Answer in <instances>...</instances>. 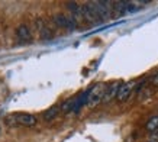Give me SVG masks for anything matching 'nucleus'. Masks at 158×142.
I'll list each match as a JSON object with an SVG mask.
<instances>
[{"label": "nucleus", "mask_w": 158, "mask_h": 142, "mask_svg": "<svg viewBox=\"0 0 158 142\" xmlns=\"http://www.w3.org/2000/svg\"><path fill=\"white\" fill-rule=\"evenodd\" d=\"M52 19L57 26L67 29V31H74V29H77V26H78V22H77L73 16H67V15H64V13L54 15Z\"/></svg>", "instance_id": "obj_3"}, {"label": "nucleus", "mask_w": 158, "mask_h": 142, "mask_svg": "<svg viewBox=\"0 0 158 142\" xmlns=\"http://www.w3.org/2000/svg\"><path fill=\"white\" fill-rule=\"evenodd\" d=\"M105 90H106V86L103 84V83H97V84H94L93 87H90V94H89V102H87V104H89L90 107L97 106V104L103 100Z\"/></svg>", "instance_id": "obj_2"}, {"label": "nucleus", "mask_w": 158, "mask_h": 142, "mask_svg": "<svg viewBox=\"0 0 158 142\" xmlns=\"http://www.w3.org/2000/svg\"><path fill=\"white\" fill-rule=\"evenodd\" d=\"M39 33H41V39H44V41L52 38V32H51L49 28H47L41 20H39Z\"/></svg>", "instance_id": "obj_12"}, {"label": "nucleus", "mask_w": 158, "mask_h": 142, "mask_svg": "<svg viewBox=\"0 0 158 142\" xmlns=\"http://www.w3.org/2000/svg\"><path fill=\"white\" fill-rule=\"evenodd\" d=\"M120 86L122 83L120 81H113L110 86H107L105 90V94H103V100H102V103H109L112 99H115L116 96H118V91H119Z\"/></svg>", "instance_id": "obj_6"}, {"label": "nucleus", "mask_w": 158, "mask_h": 142, "mask_svg": "<svg viewBox=\"0 0 158 142\" xmlns=\"http://www.w3.org/2000/svg\"><path fill=\"white\" fill-rule=\"evenodd\" d=\"M151 81H152V84H154V86H158V73L152 77V78H151Z\"/></svg>", "instance_id": "obj_13"}, {"label": "nucleus", "mask_w": 158, "mask_h": 142, "mask_svg": "<svg viewBox=\"0 0 158 142\" xmlns=\"http://www.w3.org/2000/svg\"><path fill=\"white\" fill-rule=\"evenodd\" d=\"M93 5L96 7L97 13H99V18L100 20H107L112 18V2H93Z\"/></svg>", "instance_id": "obj_4"}, {"label": "nucleus", "mask_w": 158, "mask_h": 142, "mask_svg": "<svg viewBox=\"0 0 158 142\" xmlns=\"http://www.w3.org/2000/svg\"><path fill=\"white\" fill-rule=\"evenodd\" d=\"M149 142H157V141H149Z\"/></svg>", "instance_id": "obj_14"}, {"label": "nucleus", "mask_w": 158, "mask_h": 142, "mask_svg": "<svg viewBox=\"0 0 158 142\" xmlns=\"http://www.w3.org/2000/svg\"><path fill=\"white\" fill-rule=\"evenodd\" d=\"M145 129L149 131V132H158V115L157 116H152L151 119L147 120V123H145Z\"/></svg>", "instance_id": "obj_10"}, {"label": "nucleus", "mask_w": 158, "mask_h": 142, "mask_svg": "<svg viewBox=\"0 0 158 142\" xmlns=\"http://www.w3.org/2000/svg\"><path fill=\"white\" fill-rule=\"evenodd\" d=\"M6 122H12V125H20V126H26V128H31V126H35L36 125V116L29 113H15L12 116L6 119Z\"/></svg>", "instance_id": "obj_1"}, {"label": "nucleus", "mask_w": 158, "mask_h": 142, "mask_svg": "<svg viewBox=\"0 0 158 142\" xmlns=\"http://www.w3.org/2000/svg\"><path fill=\"white\" fill-rule=\"evenodd\" d=\"M135 81H128V83H123V84L120 86L119 91H118V96H116V99L119 100V102H125V100L128 99L131 96V93L134 91L135 89Z\"/></svg>", "instance_id": "obj_7"}, {"label": "nucleus", "mask_w": 158, "mask_h": 142, "mask_svg": "<svg viewBox=\"0 0 158 142\" xmlns=\"http://www.w3.org/2000/svg\"><path fill=\"white\" fill-rule=\"evenodd\" d=\"M81 9H83V18H84L87 22H90V23H97V22L100 20L99 13H97V10H96V7H94V5H93V2L83 5Z\"/></svg>", "instance_id": "obj_5"}, {"label": "nucleus", "mask_w": 158, "mask_h": 142, "mask_svg": "<svg viewBox=\"0 0 158 142\" xmlns=\"http://www.w3.org/2000/svg\"><path fill=\"white\" fill-rule=\"evenodd\" d=\"M60 113V107L58 106H52L51 109H48L47 112H44V119L49 122V120H52V119L57 118V115Z\"/></svg>", "instance_id": "obj_11"}, {"label": "nucleus", "mask_w": 158, "mask_h": 142, "mask_svg": "<svg viewBox=\"0 0 158 142\" xmlns=\"http://www.w3.org/2000/svg\"><path fill=\"white\" fill-rule=\"evenodd\" d=\"M65 6H67V9L70 10L71 16L77 20V22H80V20L84 19V18H83V9L78 3H76V2H67Z\"/></svg>", "instance_id": "obj_8"}, {"label": "nucleus", "mask_w": 158, "mask_h": 142, "mask_svg": "<svg viewBox=\"0 0 158 142\" xmlns=\"http://www.w3.org/2000/svg\"><path fill=\"white\" fill-rule=\"evenodd\" d=\"M16 36L22 42H31L32 41V32L29 31V28L26 25H19L16 29Z\"/></svg>", "instance_id": "obj_9"}]
</instances>
